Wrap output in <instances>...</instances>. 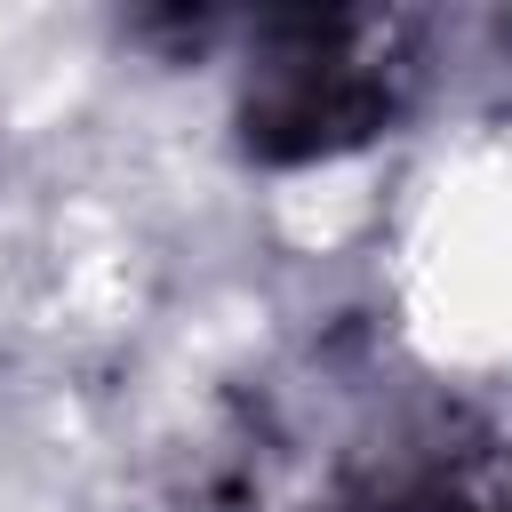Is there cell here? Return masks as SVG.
I'll return each instance as SVG.
<instances>
[{
  "mask_svg": "<svg viewBox=\"0 0 512 512\" xmlns=\"http://www.w3.org/2000/svg\"><path fill=\"white\" fill-rule=\"evenodd\" d=\"M336 512H512V464L496 456V440L440 424L368 456L344 480Z\"/></svg>",
  "mask_w": 512,
  "mask_h": 512,
  "instance_id": "obj_2",
  "label": "cell"
},
{
  "mask_svg": "<svg viewBox=\"0 0 512 512\" xmlns=\"http://www.w3.org/2000/svg\"><path fill=\"white\" fill-rule=\"evenodd\" d=\"M424 24L400 8H280L256 16L240 80V152L304 168L376 144L416 96Z\"/></svg>",
  "mask_w": 512,
  "mask_h": 512,
  "instance_id": "obj_1",
  "label": "cell"
}]
</instances>
